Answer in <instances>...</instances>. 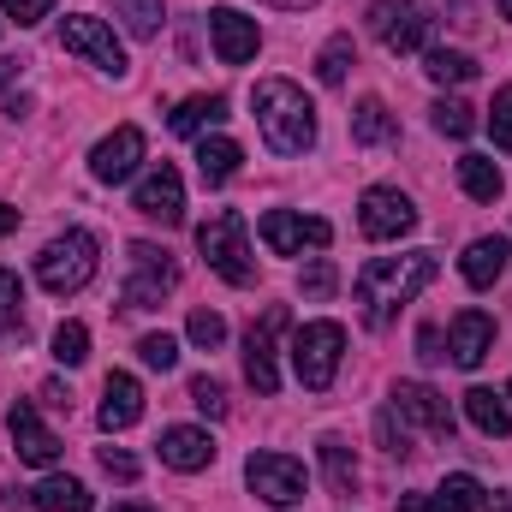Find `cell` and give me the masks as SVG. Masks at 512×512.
<instances>
[{"instance_id": "b9f144b4", "label": "cell", "mask_w": 512, "mask_h": 512, "mask_svg": "<svg viewBox=\"0 0 512 512\" xmlns=\"http://www.w3.org/2000/svg\"><path fill=\"white\" fill-rule=\"evenodd\" d=\"M96 459H102V471H108V477H120V483H137V471H143V465L131 459L126 447H102Z\"/></svg>"}, {"instance_id": "5bb4252c", "label": "cell", "mask_w": 512, "mask_h": 512, "mask_svg": "<svg viewBox=\"0 0 512 512\" xmlns=\"http://www.w3.org/2000/svg\"><path fill=\"white\" fill-rule=\"evenodd\" d=\"M393 411L405 417V423H417L423 435H453V405H447V393H435L429 382H399L393 387Z\"/></svg>"}, {"instance_id": "7402d4cb", "label": "cell", "mask_w": 512, "mask_h": 512, "mask_svg": "<svg viewBox=\"0 0 512 512\" xmlns=\"http://www.w3.org/2000/svg\"><path fill=\"white\" fill-rule=\"evenodd\" d=\"M24 501H30L36 512H90L96 507V495H90L78 477H42Z\"/></svg>"}, {"instance_id": "f5cc1de1", "label": "cell", "mask_w": 512, "mask_h": 512, "mask_svg": "<svg viewBox=\"0 0 512 512\" xmlns=\"http://www.w3.org/2000/svg\"><path fill=\"white\" fill-rule=\"evenodd\" d=\"M507 399H512V382H507Z\"/></svg>"}, {"instance_id": "836d02e7", "label": "cell", "mask_w": 512, "mask_h": 512, "mask_svg": "<svg viewBox=\"0 0 512 512\" xmlns=\"http://www.w3.org/2000/svg\"><path fill=\"white\" fill-rule=\"evenodd\" d=\"M429 114H435V131H441V137H471V131H477V114H471L459 96H441Z\"/></svg>"}, {"instance_id": "7c38bea8", "label": "cell", "mask_w": 512, "mask_h": 512, "mask_svg": "<svg viewBox=\"0 0 512 512\" xmlns=\"http://www.w3.org/2000/svg\"><path fill=\"white\" fill-rule=\"evenodd\" d=\"M280 328H286V304H268L262 322L245 334V376H251V387L262 399L280 393V370H274V340H280Z\"/></svg>"}, {"instance_id": "ac0fdd59", "label": "cell", "mask_w": 512, "mask_h": 512, "mask_svg": "<svg viewBox=\"0 0 512 512\" xmlns=\"http://www.w3.org/2000/svg\"><path fill=\"white\" fill-rule=\"evenodd\" d=\"M447 352H453L459 370H477L495 352V316L489 310H459L453 328H447Z\"/></svg>"}, {"instance_id": "d6a6232c", "label": "cell", "mask_w": 512, "mask_h": 512, "mask_svg": "<svg viewBox=\"0 0 512 512\" xmlns=\"http://www.w3.org/2000/svg\"><path fill=\"white\" fill-rule=\"evenodd\" d=\"M54 358H60L66 370H78V364L90 358V328H84V322H60V328H54Z\"/></svg>"}, {"instance_id": "d6986e66", "label": "cell", "mask_w": 512, "mask_h": 512, "mask_svg": "<svg viewBox=\"0 0 512 512\" xmlns=\"http://www.w3.org/2000/svg\"><path fill=\"white\" fill-rule=\"evenodd\" d=\"M161 465H173V471H209L215 465V441H209V429H191V423H173V429H161Z\"/></svg>"}, {"instance_id": "603a6c76", "label": "cell", "mask_w": 512, "mask_h": 512, "mask_svg": "<svg viewBox=\"0 0 512 512\" xmlns=\"http://www.w3.org/2000/svg\"><path fill=\"white\" fill-rule=\"evenodd\" d=\"M316 459H322V477H328L334 495H358V459H352V447L340 435H322L316 441Z\"/></svg>"}, {"instance_id": "d590c367", "label": "cell", "mask_w": 512, "mask_h": 512, "mask_svg": "<svg viewBox=\"0 0 512 512\" xmlns=\"http://www.w3.org/2000/svg\"><path fill=\"white\" fill-rule=\"evenodd\" d=\"M185 334H191V346H203V352H215V346L227 340V316H221V310H191V322H185Z\"/></svg>"}, {"instance_id": "db71d44e", "label": "cell", "mask_w": 512, "mask_h": 512, "mask_svg": "<svg viewBox=\"0 0 512 512\" xmlns=\"http://www.w3.org/2000/svg\"><path fill=\"white\" fill-rule=\"evenodd\" d=\"M0 24H6V18H0Z\"/></svg>"}, {"instance_id": "f6af8a7d", "label": "cell", "mask_w": 512, "mask_h": 512, "mask_svg": "<svg viewBox=\"0 0 512 512\" xmlns=\"http://www.w3.org/2000/svg\"><path fill=\"white\" fill-rule=\"evenodd\" d=\"M42 399H48V405H60V411H72V393H66L60 382H42Z\"/></svg>"}, {"instance_id": "74e56055", "label": "cell", "mask_w": 512, "mask_h": 512, "mask_svg": "<svg viewBox=\"0 0 512 512\" xmlns=\"http://www.w3.org/2000/svg\"><path fill=\"white\" fill-rule=\"evenodd\" d=\"M191 405L203 417H227V387L215 382V376H191Z\"/></svg>"}, {"instance_id": "8fae6325", "label": "cell", "mask_w": 512, "mask_h": 512, "mask_svg": "<svg viewBox=\"0 0 512 512\" xmlns=\"http://www.w3.org/2000/svg\"><path fill=\"white\" fill-rule=\"evenodd\" d=\"M262 245H268L274 256H298L304 245H310V251H322V245H334V227H328L322 215L268 209V215H262Z\"/></svg>"}, {"instance_id": "484cf974", "label": "cell", "mask_w": 512, "mask_h": 512, "mask_svg": "<svg viewBox=\"0 0 512 512\" xmlns=\"http://www.w3.org/2000/svg\"><path fill=\"white\" fill-rule=\"evenodd\" d=\"M459 191H465L471 203H495V197L507 191V179H501V167H495L489 155H459Z\"/></svg>"}, {"instance_id": "f907efd6", "label": "cell", "mask_w": 512, "mask_h": 512, "mask_svg": "<svg viewBox=\"0 0 512 512\" xmlns=\"http://www.w3.org/2000/svg\"><path fill=\"white\" fill-rule=\"evenodd\" d=\"M114 512H155V507H137V501H126V507H114Z\"/></svg>"}, {"instance_id": "c3c4849f", "label": "cell", "mask_w": 512, "mask_h": 512, "mask_svg": "<svg viewBox=\"0 0 512 512\" xmlns=\"http://www.w3.org/2000/svg\"><path fill=\"white\" fill-rule=\"evenodd\" d=\"M483 512H512V501L507 495H495V501H483Z\"/></svg>"}, {"instance_id": "277c9868", "label": "cell", "mask_w": 512, "mask_h": 512, "mask_svg": "<svg viewBox=\"0 0 512 512\" xmlns=\"http://www.w3.org/2000/svg\"><path fill=\"white\" fill-rule=\"evenodd\" d=\"M197 251H203V262H209L227 286H251L256 280V256H251L245 215H239V209H215V215L197 227Z\"/></svg>"}, {"instance_id": "4fadbf2b", "label": "cell", "mask_w": 512, "mask_h": 512, "mask_svg": "<svg viewBox=\"0 0 512 512\" xmlns=\"http://www.w3.org/2000/svg\"><path fill=\"white\" fill-rule=\"evenodd\" d=\"M131 209L137 215H149V221H161V227H179L185 221V179H179V167H149L143 173V185H137V197H131Z\"/></svg>"}, {"instance_id": "ee69618b", "label": "cell", "mask_w": 512, "mask_h": 512, "mask_svg": "<svg viewBox=\"0 0 512 512\" xmlns=\"http://www.w3.org/2000/svg\"><path fill=\"white\" fill-rule=\"evenodd\" d=\"M417 346H423V358H429V364H435V358H447V352H441V334H435V328H423V334H417Z\"/></svg>"}, {"instance_id": "3957f363", "label": "cell", "mask_w": 512, "mask_h": 512, "mask_svg": "<svg viewBox=\"0 0 512 512\" xmlns=\"http://www.w3.org/2000/svg\"><path fill=\"white\" fill-rule=\"evenodd\" d=\"M96 268H102V245H96V233H84V227H72V233L48 239L42 256H36V280H42L54 298L84 292V286L96 280Z\"/></svg>"}, {"instance_id": "681fc988", "label": "cell", "mask_w": 512, "mask_h": 512, "mask_svg": "<svg viewBox=\"0 0 512 512\" xmlns=\"http://www.w3.org/2000/svg\"><path fill=\"white\" fill-rule=\"evenodd\" d=\"M268 6H286V12H298V6H316V0H268Z\"/></svg>"}, {"instance_id": "9a60e30c", "label": "cell", "mask_w": 512, "mask_h": 512, "mask_svg": "<svg viewBox=\"0 0 512 512\" xmlns=\"http://www.w3.org/2000/svg\"><path fill=\"white\" fill-rule=\"evenodd\" d=\"M209 36H215L221 66H245V60H256V48H262L256 18H245L239 6H215V12H209Z\"/></svg>"}, {"instance_id": "44dd1931", "label": "cell", "mask_w": 512, "mask_h": 512, "mask_svg": "<svg viewBox=\"0 0 512 512\" xmlns=\"http://www.w3.org/2000/svg\"><path fill=\"white\" fill-rule=\"evenodd\" d=\"M507 239H471L465 245V256H459V274H465V286H495L501 274H507Z\"/></svg>"}, {"instance_id": "f1b7e54d", "label": "cell", "mask_w": 512, "mask_h": 512, "mask_svg": "<svg viewBox=\"0 0 512 512\" xmlns=\"http://www.w3.org/2000/svg\"><path fill=\"white\" fill-rule=\"evenodd\" d=\"M423 72H429L435 84H471V78H477V60L459 54V48H423Z\"/></svg>"}, {"instance_id": "4dcf8cb0", "label": "cell", "mask_w": 512, "mask_h": 512, "mask_svg": "<svg viewBox=\"0 0 512 512\" xmlns=\"http://www.w3.org/2000/svg\"><path fill=\"white\" fill-rule=\"evenodd\" d=\"M352 60H358V54H352V36H328V42H322V54H316V78L334 90V84H346Z\"/></svg>"}, {"instance_id": "9c48e42d", "label": "cell", "mask_w": 512, "mask_h": 512, "mask_svg": "<svg viewBox=\"0 0 512 512\" xmlns=\"http://www.w3.org/2000/svg\"><path fill=\"white\" fill-rule=\"evenodd\" d=\"M429 12L417 6V0H376L370 6V30L382 36L387 54H423L429 48Z\"/></svg>"}, {"instance_id": "1f68e13d", "label": "cell", "mask_w": 512, "mask_h": 512, "mask_svg": "<svg viewBox=\"0 0 512 512\" xmlns=\"http://www.w3.org/2000/svg\"><path fill=\"white\" fill-rule=\"evenodd\" d=\"M114 12L126 18V30L137 36V42H149V36H161V0H114Z\"/></svg>"}, {"instance_id": "83f0119b", "label": "cell", "mask_w": 512, "mask_h": 512, "mask_svg": "<svg viewBox=\"0 0 512 512\" xmlns=\"http://www.w3.org/2000/svg\"><path fill=\"white\" fill-rule=\"evenodd\" d=\"M221 120H227V96H191V102L173 108L167 131H173V137H197L203 126H221Z\"/></svg>"}, {"instance_id": "8d00e7d4", "label": "cell", "mask_w": 512, "mask_h": 512, "mask_svg": "<svg viewBox=\"0 0 512 512\" xmlns=\"http://www.w3.org/2000/svg\"><path fill=\"white\" fill-rule=\"evenodd\" d=\"M137 358L167 376V370L179 364V340H173V334H143V340H137Z\"/></svg>"}, {"instance_id": "8992f818", "label": "cell", "mask_w": 512, "mask_h": 512, "mask_svg": "<svg viewBox=\"0 0 512 512\" xmlns=\"http://www.w3.org/2000/svg\"><path fill=\"white\" fill-rule=\"evenodd\" d=\"M340 352H346V328H340V322H304V328L292 334V370H298V382L310 387V393L334 387Z\"/></svg>"}, {"instance_id": "e0dca14e", "label": "cell", "mask_w": 512, "mask_h": 512, "mask_svg": "<svg viewBox=\"0 0 512 512\" xmlns=\"http://www.w3.org/2000/svg\"><path fill=\"white\" fill-rule=\"evenodd\" d=\"M137 161H143V131H137V126L108 131V137L90 149V173H96L102 185H120V179H131V173H137Z\"/></svg>"}, {"instance_id": "f546056e", "label": "cell", "mask_w": 512, "mask_h": 512, "mask_svg": "<svg viewBox=\"0 0 512 512\" xmlns=\"http://www.w3.org/2000/svg\"><path fill=\"white\" fill-rule=\"evenodd\" d=\"M483 507V483L471 471H453L441 489H435V512H477Z\"/></svg>"}, {"instance_id": "60d3db41", "label": "cell", "mask_w": 512, "mask_h": 512, "mask_svg": "<svg viewBox=\"0 0 512 512\" xmlns=\"http://www.w3.org/2000/svg\"><path fill=\"white\" fill-rule=\"evenodd\" d=\"M489 131H495V143L512 149V84L507 90H495V108H489Z\"/></svg>"}, {"instance_id": "7a4b0ae2", "label": "cell", "mask_w": 512, "mask_h": 512, "mask_svg": "<svg viewBox=\"0 0 512 512\" xmlns=\"http://www.w3.org/2000/svg\"><path fill=\"white\" fill-rule=\"evenodd\" d=\"M251 108H256V126H262V137H268L274 155H304V149L316 143V108H310V96H304L298 84L262 78L251 90Z\"/></svg>"}, {"instance_id": "4316f807", "label": "cell", "mask_w": 512, "mask_h": 512, "mask_svg": "<svg viewBox=\"0 0 512 512\" xmlns=\"http://www.w3.org/2000/svg\"><path fill=\"white\" fill-rule=\"evenodd\" d=\"M352 137H358V143H370V149L399 137V120H393V108H387L382 96H364V102L352 108Z\"/></svg>"}, {"instance_id": "7bdbcfd3", "label": "cell", "mask_w": 512, "mask_h": 512, "mask_svg": "<svg viewBox=\"0 0 512 512\" xmlns=\"http://www.w3.org/2000/svg\"><path fill=\"white\" fill-rule=\"evenodd\" d=\"M48 6H54V0H0V12H6L12 24H42Z\"/></svg>"}, {"instance_id": "d4e9b609", "label": "cell", "mask_w": 512, "mask_h": 512, "mask_svg": "<svg viewBox=\"0 0 512 512\" xmlns=\"http://www.w3.org/2000/svg\"><path fill=\"white\" fill-rule=\"evenodd\" d=\"M239 161H245V149H239L233 137H203V143H197V173H203V185H227V179L239 173Z\"/></svg>"}, {"instance_id": "e575fe53", "label": "cell", "mask_w": 512, "mask_h": 512, "mask_svg": "<svg viewBox=\"0 0 512 512\" xmlns=\"http://www.w3.org/2000/svg\"><path fill=\"white\" fill-rule=\"evenodd\" d=\"M24 328V286L12 268H0V334H18Z\"/></svg>"}, {"instance_id": "2e32d148", "label": "cell", "mask_w": 512, "mask_h": 512, "mask_svg": "<svg viewBox=\"0 0 512 512\" xmlns=\"http://www.w3.org/2000/svg\"><path fill=\"white\" fill-rule=\"evenodd\" d=\"M6 429H12V447H18V459H24V465H42V471H48V465L60 459V435L36 417V405H30V399H18V405H12Z\"/></svg>"}, {"instance_id": "ffe728a7", "label": "cell", "mask_w": 512, "mask_h": 512, "mask_svg": "<svg viewBox=\"0 0 512 512\" xmlns=\"http://www.w3.org/2000/svg\"><path fill=\"white\" fill-rule=\"evenodd\" d=\"M143 417V387H137V376H126V370H114L108 382H102V411H96V423L108 429V435H120V429H131Z\"/></svg>"}, {"instance_id": "7dc6e473", "label": "cell", "mask_w": 512, "mask_h": 512, "mask_svg": "<svg viewBox=\"0 0 512 512\" xmlns=\"http://www.w3.org/2000/svg\"><path fill=\"white\" fill-rule=\"evenodd\" d=\"M12 227H18V209H12V203H0V239H6Z\"/></svg>"}, {"instance_id": "f35d334b", "label": "cell", "mask_w": 512, "mask_h": 512, "mask_svg": "<svg viewBox=\"0 0 512 512\" xmlns=\"http://www.w3.org/2000/svg\"><path fill=\"white\" fill-rule=\"evenodd\" d=\"M298 286H304V298H334L340 274H334V262H328V256H316V262L304 268V280H298Z\"/></svg>"}, {"instance_id": "ab89813d", "label": "cell", "mask_w": 512, "mask_h": 512, "mask_svg": "<svg viewBox=\"0 0 512 512\" xmlns=\"http://www.w3.org/2000/svg\"><path fill=\"white\" fill-rule=\"evenodd\" d=\"M376 435H382V447L393 453V459H405V453H411V435H405V423H399V411H393V405L376 417Z\"/></svg>"}, {"instance_id": "30bf717a", "label": "cell", "mask_w": 512, "mask_h": 512, "mask_svg": "<svg viewBox=\"0 0 512 512\" xmlns=\"http://www.w3.org/2000/svg\"><path fill=\"white\" fill-rule=\"evenodd\" d=\"M358 227H364V239H405V233L417 227V209H411L405 191L370 185V191L358 197Z\"/></svg>"}, {"instance_id": "52a82bcc", "label": "cell", "mask_w": 512, "mask_h": 512, "mask_svg": "<svg viewBox=\"0 0 512 512\" xmlns=\"http://www.w3.org/2000/svg\"><path fill=\"white\" fill-rule=\"evenodd\" d=\"M245 483H251L256 501H268V507H298L304 489H310V477H304V465L292 453H251L245 459Z\"/></svg>"}, {"instance_id": "bcb514c9", "label": "cell", "mask_w": 512, "mask_h": 512, "mask_svg": "<svg viewBox=\"0 0 512 512\" xmlns=\"http://www.w3.org/2000/svg\"><path fill=\"white\" fill-rule=\"evenodd\" d=\"M399 512H435L429 495H399Z\"/></svg>"}, {"instance_id": "5b68a950", "label": "cell", "mask_w": 512, "mask_h": 512, "mask_svg": "<svg viewBox=\"0 0 512 512\" xmlns=\"http://www.w3.org/2000/svg\"><path fill=\"white\" fill-rule=\"evenodd\" d=\"M131 274L126 286H120V310H155L173 286H179V262H173V251H161V245H149V239H137L126 251Z\"/></svg>"}, {"instance_id": "816d5d0a", "label": "cell", "mask_w": 512, "mask_h": 512, "mask_svg": "<svg viewBox=\"0 0 512 512\" xmlns=\"http://www.w3.org/2000/svg\"><path fill=\"white\" fill-rule=\"evenodd\" d=\"M495 6H501V18H507V24H512V0H495Z\"/></svg>"}, {"instance_id": "6da1fadb", "label": "cell", "mask_w": 512, "mask_h": 512, "mask_svg": "<svg viewBox=\"0 0 512 512\" xmlns=\"http://www.w3.org/2000/svg\"><path fill=\"white\" fill-rule=\"evenodd\" d=\"M441 274V262L435 251H405V256H370L364 268H358V310H364V322L370 328H387L429 280Z\"/></svg>"}, {"instance_id": "ba28073f", "label": "cell", "mask_w": 512, "mask_h": 512, "mask_svg": "<svg viewBox=\"0 0 512 512\" xmlns=\"http://www.w3.org/2000/svg\"><path fill=\"white\" fill-rule=\"evenodd\" d=\"M60 42H66V54L90 60L96 72H114V78H126V48H120V36H114L102 18H90V12H72V18H60Z\"/></svg>"}, {"instance_id": "cb8c5ba5", "label": "cell", "mask_w": 512, "mask_h": 512, "mask_svg": "<svg viewBox=\"0 0 512 512\" xmlns=\"http://www.w3.org/2000/svg\"><path fill=\"white\" fill-rule=\"evenodd\" d=\"M465 417H471L477 435H489V441L512 435V411H507V399H495V387H471V393H465Z\"/></svg>"}]
</instances>
